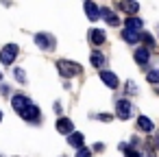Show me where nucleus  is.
<instances>
[{
  "mask_svg": "<svg viewBox=\"0 0 159 157\" xmlns=\"http://www.w3.org/2000/svg\"><path fill=\"white\" fill-rule=\"evenodd\" d=\"M120 9L124 13H129V16H135L139 11V2L137 0H120Z\"/></svg>",
  "mask_w": 159,
  "mask_h": 157,
  "instance_id": "12",
  "label": "nucleus"
},
{
  "mask_svg": "<svg viewBox=\"0 0 159 157\" xmlns=\"http://www.w3.org/2000/svg\"><path fill=\"white\" fill-rule=\"evenodd\" d=\"M124 29H133V31H142L144 29V20L142 18H126Z\"/></svg>",
  "mask_w": 159,
  "mask_h": 157,
  "instance_id": "17",
  "label": "nucleus"
},
{
  "mask_svg": "<svg viewBox=\"0 0 159 157\" xmlns=\"http://www.w3.org/2000/svg\"><path fill=\"white\" fill-rule=\"evenodd\" d=\"M52 109H55V113H61V111H63V107H61V103H55V105H52Z\"/></svg>",
  "mask_w": 159,
  "mask_h": 157,
  "instance_id": "27",
  "label": "nucleus"
},
{
  "mask_svg": "<svg viewBox=\"0 0 159 157\" xmlns=\"http://www.w3.org/2000/svg\"><path fill=\"white\" fill-rule=\"evenodd\" d=\"M100 79H102V83L109 87V90H116L118 85H120V81H118V76L113 74V72H107V70H100Z\"/></svg>",
  "mask_w": 159,
  "mask_h": 157,
  "instance_id": "10",
  "label": "nucleus"
},
{
  "mask_svg": "<svg viewBox=\"0 0 159 157\" xmlns=\"http://www.w3.org/2000/svg\"><path fill=\"white\" fill-rule=\"evenodd\" d=\"M94 118H98V120H102V122H111V120H113L111 113H94Z\"/></svg>",
  "mask_w": 159,
  "mask_h": 157,
  "instance_id": "23",
  "label": "nucleus"
},
{
  "mask_svg": "<svg viewBox=\"0 0 159 157\" xmlns=\"http://www.w3.org/2000/svg\"><path fill=\"white\" fill-rule=\"evenodd\" d=\"M57 70H59V74H61L63 79H72V76H79V74L83 72L81 63H74V61H70V59H59V61H57Z\"/></svg>",
  "mask_w": 159,
  "mask_h": 157,
  "instance_id": "1",
  "label": "nucleus"
},
{
  "mask_svg": "<svg viewBox=\"0 0 159 157\" xmlns=\"http://www.w3.org/2000/svg\"><path fill=\"white\" fill-rule=\"evenodd\" d=\"M35 44L42 48V50H52L55 48V37L50 33H37L35 35Z\"/></svg>",
  "mask_w": 159,
  "mask_h": 157,
  "instance_id": "4",
  "label": "nucleus"
},
{
  "mask_svg": "<svg viewBox=\"0 0 159 157\" xmlns=\"http://www.w3.org/2000/svg\"><path fill=\"white\" fill-rule=\"evenodd\" d=\"M133 59H135V63H137L139 68H144V66H148V61H150V50H148V48H137V50L133 53Z\"/></svg>",
  "mask_w": 159,
  "mask_h": 157,
  "instance_id": "7",
  "label": "nucleus"
},
{
  "mask_svg": "<svg viewBox=\"0 0 159 157\" xmlns=\"http://www.w3.org/2000/svg\"><path fill=\"white\" fill-rule=\"evenodd\" d=\"M83 9H85V16L94 22V20H98L100 18V9H98V5L94 2V0H85V5H83Z\"/></svg>",
  "mask_w": 159,
  "mask_h": 157,
  "instance_id": "8",
  "label": "nucleus"
},
{
  "mask_svg": "<svg viewBox=\"0 0 159 157\" xmlns=\"http://www.w3.org/2000/svg\"><path fill=\"white\" fill-rule=\"evenodd\" d=\"M11 105H13L16 113H22V111L31 105V100H29L24 94H13V96H11Z\"/></svg>",
  "mask_w": 159,
  "mask_h": 157,
  "instance_id": "5",
  "label": "nucleus"
},
{
  "mask_svg": "<svg viewBox=\"0 0 159 157\" xmlns=\"http://www.w3.org/2000/svg\"><path fill=\"white\" fill-rule=\"evenodd\" d=\"M126 90H129V94H137V87L133 81H126Z\"/></svg>",
  "mask_w": 159,
  "mask_h": 157,
  "instance_id": "25",
  "label": "nucleus"
},
{
  "mask_svg": "<svg viewBox=\"0 0 159 157\" xmlns=\"http://www.w3.org/2000/svg\"><path fill=\"white\" fill-rule=\"evenodd\" d=\"M89 61H92V66H94V68H98V70H102V68H105V55H102L100 50H92Z\"/></svg>",
  "mask_w": 159,
  "mask_h": 157,
  "instance_id": "15",
  "label": "nucleus"
},
{
  "mask_svg": "<svg viewBox=\"0 0 159 157\" xmlns=\"http://www.w3.org/2000/svg\"><path fill=\"white\" fill-rule=\"evenodd\" d=\"M76 157H92V150L83 146V148H79V153H76Z\"/></svg>",
  "mask_w": 159,
  "mask_h": 157,
  "instance_id": "24",
  "label": "nucleus"
},
{
  "mask_svg": "<svg viewBox=\"0 0 159 157\" xmlns=\"http://www.w3.org/2000/svg\"><path fill=\"white\" fill-rule=\"evenodd\" d=\"M9 85H0V94H2V96H9Z\"/></svg>",
  "mask_w": 159,
  "mask_h": 157,
  "instance_id": "26",
  "label": "nucleus"
},
{
  "mask_svg": "<svg viewBox=\"0 0 159 157\" xmlns=\"http://www.w3.org/2000/svg\"><path fill=\"white\" fill-rule=\"evenodd\" d=\"M142 157H155V153H152V150H150V148H148V150H146V153H142Z\"/></svg>",
  "mask_w": 159,
  "mask_h": 157,
  "instance_id": "28",
  "label": "nucleus"
},
{
  "mask_svg": "<svg viewBox=\"0 0 159 157\" xmlns=\"http://www.w3.org/2000/svg\"><path fill=\"white\" fill-rule=\"evenodd\" d=\"M18 53H20V48L16 44H7V46H2V50H0V61H2L5 66H11L16 61Z\"/></svg>",
  "mask_w": 159,
  "mask_h": 157,
  "instance_id": "2",
  "label": "nucleus"
},
{
  "mask_svg": "<svg viewBox=\"0 0 159 157\" xmlns=\"http://www.w3.org/2000/svg\"><path fill=\"white\" fill-rule=\"evenodd\" d=\"M55 127H57V131L63 133V135H70V133L74 131V122L68 120V118H59V120L55 122Z\"/></svg>",
  "mask_w": 159,
  "mask_h": 157,
  "instance_id": "11",
  "label": "nucleus"
},
{
  "mask_svg": "<svg viewBox=\"0 0 159 157\" xmlns=\"http://www.w3.org/2000/svg\"><path fill=\"white\" fill-rule=\"evenodd\" d=\"M0 79H2V70H0Z\"/></svg>",
  "mask_w": 159,
  "mask_h": 157,
  "instance_id": "30",
  "label": "nucleus"
},
{
  "mask_svg": "<svg viewBox=\"0 0 159 157\" xmlns=\"http://www.w3.org/2000/svg\"><path fill=\"white\" fill-rule=\"evenodd\" d=\"M155 146H157V148H159V133H157V135H155Z\"/></svg>",
  "mask_w": 159,
  "mask_h": 157,
  "instance_id": "29",
  "label": "nucleus"
},
{
  "mask_svg": "<svg viewBox=\"0 0 159 157\" xmlns=\"http://www.w3.org/2000/svg\"><path fill=\"white\" fill-rule=\"evenodd\" d=\"M0 120H2V111H0Z\"/></svg>",
  "mask_w": 159,
  "mask_h": 157,
  "instance_id": "31",
  "label": "nucleus"
},
{
  "mask_svg": "<svg viewBox=\"0 0 159 157\" xmlns=\"http://www.w3.org/2000/svg\"><path fill=\"white\" fill-rule=\"evenodd\" d=\"M146 81L148 83H159V68H155V70H148V74H146Z\"/></svg>",
  "mask_w": 159,
  "mask_h": 157,
  "instance_id": "20",
  "label": "nucleus"
},
{
  "mask_svg": "<svg viewBox=\"0 0 159 157\" xmlns=\"http://www.w3.org/2000/svg\"><path fill=\"white\" fill-rule=\"evenodd\" d=\"M122 150H124V157H142V153H139V150H135L133 146H124Z\"/></svg>",
  "mask_w": 159,
  "mask_h": 157,
  "instance_id": "22",
  "label": "nucleus"
},
{
  "mask_svg": "<svg viewBox=\"0 0 159 157\" xmlns=\"http://www.w3.org/2000/svg\"><path fill=\"white\" fill-rule=\"evenodd\" d=\"M87 35H89V42H92V44H96V46H100V44H105V42H107V37H105V31H102V29H92Z\"/></svg>",
  "mask_w": 159,
  "mask_h": 157,
  "instance_id": "14",
  "label": "nucleus"
},
{
  "mask_svg": "<svg viewBox=\"0 0 159 157\" xmlns=\"http://www.w3.org/2000/svg\"><path fill=\"white\" fill-rule=\"evenodd\" d=\"M13 76H16V81H20V83H26V72H24L22 68H16V70H13Z\"/></svg>",
  "mask_w": 159,
  "mask_h": 157,
  "instance_id": "21",
  "label": "nucleus"
},
{
  "mask_svg": "<svg viewBox=\"0 0 159 157\" xmlns=\"http://www.w3.org/2000/svg\"><path fill=\"white\" fill-rule=\"evenodd\" d=\"M157 92H159V90H157Z\"/></svg>",
  "mask_w": 159,
  "mask_h": 157,
  "instance_id": "32",
  "label": "nucleus"
},
{
  "mask_svg": "<svg viewBox=\"0 0 159 157\" xmlns=\"http://www.w3.org/2000/svg\"><path fill=\"white\" fill-rule=\"evenodd\" d=\"M131 113H133V105H131V100H129V98H120V100L116 103V116H118L120 120H129Z\"/></svg>",
  "mask_w": 159,
  "mask_h": 157,
  "instance_id": "3",
  "label": "nucleus"
},
{
  "mask_svg": "<svg viewBox=\"0 0 159 157\" xmlns=\"http://www.w3.org/2000/svg\"><path fill=\"white\" fill-rule=\"evenodd\" d=\"M139 37H142V31H133V29H124L122 31V39L126 44H137Z\"/></svg>",
  "mask_w": 159,
  "mask_h": 157,
  "instance_id": "13",
  "label": "nucleus"
},
{
  "mask_svg": "<svg viewBox=\"0 0 159 157\" xmlns=\"http://www.w3.org/2000/svg\"><path fill=\"white\" fill-rule=\"evenodd\" d=\"M100 18H102L109 26H118V24H120V18H118L116 11H111L109 7H102V9H100Z\"/></svg>",
  "mask_w": 159,
  "mask_h": 157,
  "instance_id": "9",
  "label": "nucleus"
},
{
  "mask_svg": "<svg viewBox=\"0 0 159 157\" xmlns=\"http://www.w3.org/2000/svg\"><path fill=\"white\" fill-rule=\"evenodd\" d=\"M83 142H85V137H83V133H79V131H72V133L68 135V144L74 146V148H83Z\"/></svg>",
  "mask_w": 159,
  "mask_h": 157,
  "instance_id": "16",
  "label": "nucleus"
},
{
  "mask_svg": "<svg viewBox=\"0 0 159 157\" xmlns=\"http://www.w3.org/2000/svg\"><path fill=\"white\" fill-rule=\"evenodd\" d=\"M139 39L146 44L144 48H148V50H150V48H155V39H152V35H150V33H144V31H142V37H139Z\"/></svg>",
  "mask_w": 159,
  "mask_h": 157,
  "instance_id": "19",
  "label": "nucleus"
},
{
  "mask_svg": "<svg viewBox=\"0 0 159 157\" xmlns=\"http://www.w3.org/2000/svg\"><path fill=\"white\" fill-rule=\"evenodd\" d=\"M20 116H22L26 122H37V120L42 118V111H39V107H37V105H33V103H31V105H29Z\"/></svg>",
  "mask_w": 159,
  "mask_h": 157,
  "instance_id": "6",
  "label": "nucleus"
},
{
  "mask_svg": "<svg viewBox=\"0 0 159 157\" xmlns=\"http://www.w3.org/2000/svg\"><path fill=\"white\" fill-rule=\"evenodd\" d=\"M137 127H139L142 131H146V133H150V131L155 129L152 120H150V118H146V116H139V118H137Z\"/></svg>",
  "mask_w": 159,
  "mask_h": 157,
  "instance_id": "18",
  "label": "nucleus"
}]
</instances>
